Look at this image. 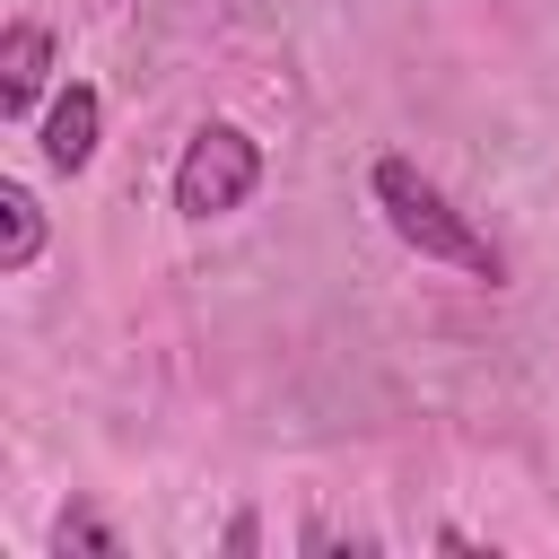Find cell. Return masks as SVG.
I'll list each match as a JSON object with an SVG mask.
<instances>
[{"label": "cell", "mask_w": 559, "mask_h": 559, "mask_svg": "<svg viewBox=\"0 0 559 559\" xmlns=\"http://www.w3.org/2000/svg\"><path fill=\"white\" fill-rule=\"evenodd\" d=\"M376 210L393 218V236L402 245H419L428 262H454V271H472V280H507V262H498V245L411 166V157H376Z\"/></svg>", "instance_id": "6da1fadb"}, {"label": "cell", "mask_w": 559, "mask_h": 559, "mask_svg": "<svg viewBox=\"0 0 559 559\" xmlns=\"http://www.w3.org/2000/svg\"><path fill=\"white\" fill-rule=\"evenodd\" d=\"M253 183H262V140L236 131V122H201L183 140V166H175V210L183 218H227V210L253 201Z\"/></svg>", "instance_id": "7a4b0ae2"}, {"label": "cell", "mask_w": 559, "mask_h": 559, "mask_svg": "<svg viewBox=\"0 0 559 559\" xmlns=\"http://www.w3.org/2000/svg\"><path fill=\"white\" fill-rule=\"evenodd\" d=\"M96 131H105V96H96L87 79H70V87L52 96V114H44V166L79 175V166L96 157Z\"/></svg>", "instance_id": "3957f363"}, {"label": "cell", "mask_w": 559, "mask_h": 559, "mask_svg": "<svg viewBox=\"0 0 559 559\" xmlns=\"http://www.w3.org/2000/svg\"><path fill=\"white\" fill-rule=\"evenodd\" d=\"M44 70H52V35L44 26H9L0 35V114H26L44 96Z\"/></svg>", "instance_id": "277c9868"}, {"label": "cell", "mask_w": 559, "mask_h": 559, "mask_svg": "<svg viewBox=\"0 0 559 559\" xmlns=\"http://www.w3.org/2000/svg\"><path fill=\"white\" fill-rule=\"evenodd\" d=\"M0 218H9V245H0V271H26L44 253V210L26 183H0Z\"/></svg>", "instance_id": "5b68a950"}, {"label": "cell", "mask_w": 559, "mask_h": 559, "mask_svg": "<svg viewBox=\"0 0 559 559\" xmlns=\"http://www.w3.org/2000/svg\"><path fill=\"white\" fill-rule=\"evenodd\" d=\"M52 542H61V550H70V542H79V550H114V533H105L87 507H79V515H61V533H52Z\"/></svg>", "instance_id": "8992f818"}]
</instances>
